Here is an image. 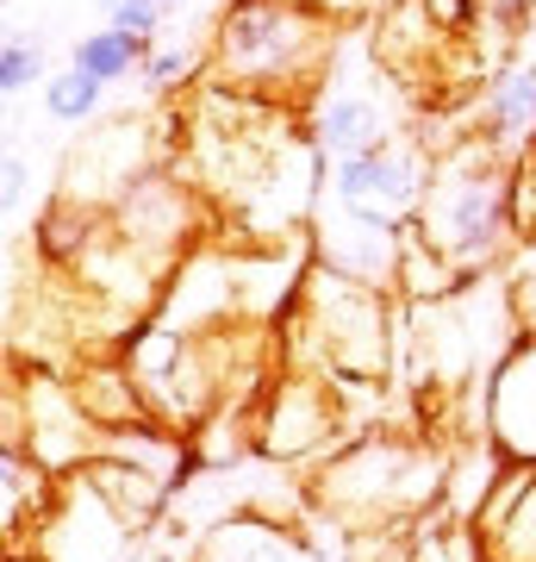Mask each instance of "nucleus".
Listing matches in <instances>:
<instances>
[{
	"instance_id": "obj_1",
	"label": "nucleus",
	"mask_w": 536,
	"mask_h": 562,
	"mask_svg": "<svg viewBox=\"0 0 536 562\" xmlns=\"http://www.w3.org/2000/svg\"><path fill=\"white\" fill-rule=\"evenodd\" d=\"M338 38L343 20L318 0H225L206 44V81L306 113L338 69Z\"/></svg>"
},
{
	"instance_id": "obj_2",
	"label": "nucleus",
	"mask_w": 536,
	"mask_h": 562,
	"mask_svg": "<svg viewBox=\"0 0 536 562\" xmlns=\"http://www.w3.org/2000/svg\"><path fill=\"white\" fill-rule=\"evenodd\" d=\"M287 350L281 362L287 369H312L338 387L343 401L356 394H375L387 375H394L399 350H406V301L380 281L343 276L331 262L306 269V288H299L294 313H287Z\"/></svg>"
},
{
	"instance_id": "obj_3",
	"label": "nucleus",
	"mask_w": 536,
	"mask_h": 562,
	"mask_svg": "<svg viewBox=\"0 0 536 562\" xmlns=\"http://www.w3.org/2000/svg\"><path fill=\"white\" fill-rule=\"evenodd\" d=\"M443 487H449V457L437 443L406 431H362L306 475V513L356 543L375 531H399L424 506H437Z\"/></svg>"
},
{
	"instance_id": "obj_4",
	"label": "nucleus",
	"mask_w": 536,
	"mask_h": 562,
	"mask_svg": "<svg viewBox=\"0 0 536 562\" xmlns=\"http://www.w3.org/2000/svg\"><path fill=\"white\" fill-rule=\"evenodd\" d=\"M412 238H424L461 281L505 269V257L524 238V213H517V162L487 150L480 138L456 132L431 157V188L418 206Z\"/></svg>"
},
{
	"instance_id": "obj_5",
	"label": "nucleus",
	"mask_w": 536,
	"mask_h": 562,
	"mask_svg": "<svg viewBox=\"0 0 536 562\" xmlns=\"http://www.w3.org/2000/svg\"><path fill=\"white\" fill-rule=\"evenodd\" d=\"M7 450H25L57 482H69L76 469L94 462L100 425L81 406L76 375L38 369V362H13V382H7Z\"/></svg>"
},
{
	"instance_id": "obj_6",
	"label": "nucleus",
	"mask_w": 536,
	"mask_h": 562,
	"mask_svg": "<svg viewBox=\"0 0 536 562\" xmlns=\"http://www.w3.org/2000/svg\"><path fill=\"white\" fill-rule=\"evenodd\" d=\"M424 188H431V150L412 132L331 162V213H343L356 225H375V232H394V238H406L418 225Z\"/></svg>"
},
{
	"instance_id": "obj_7",
	"label": "nucleus",
	"mask_w": 536,
	"mask_h": 562,
	"mask_svg": "<svg viewBox=\"0 0 536 562\" xmlns=\"http://www.w3.org/2000/svg\"><path fill=\"white\" fill-rule=\"evenodd\" d=\"M343 443H350V401L324 375L281 362L275 382L262 387V401H256V450L275 462L318 469Z\"/></svg>"
},
{
	"instance_id": "obj_8",
	"label": "nucleus",
	"mask_w": 536,
	"mask_h": 562,
	"mask_svg": "<svg viewBox=\"0 0 536 562\" xmlns=\"http://www.w3.org/2000/svg\"><path fill=\"white\" fill-rule=\"evenodd\" d=\"M138 543L144 538L100 501L94 487L81 482V475H69V482H57L50 513L32 525L25 557L20 550H7V557H20V562H132Z\"/></svg>"
},
{
	"instance_id": "obj_9",
	"label": "nucleus",
	"mask_w": 536,
	"mask_h": 562,
	"mask_svg": "<svg viewBox=\"0 0 536 562\" xmlns=\"http://www.w3.org/2000/svg\"><path fill=\"white\" fill-rule=\"evenodd\" d=\"M380 81H399L387 63L375 57V44H368V63H362L356 81H338V69H331V81H324V94L312 101V144L318 157H356V150H375V144H394L406 138L399 132V106L387 101V88Z\"/></svg>"
},
{
	"instance_id": "obj_10",
	"label": "nucleus",
	"mask_w": 536,
	"mask_h": 562,
	"mask_svg": "<svg viewBox=\"0 0 536 562\" xmlns=\"http://www.w3.org/2000/svg\"><path fill=\"white\" fill-rule=\"evenodd\" d=\"M480 438L505 462L536 469V338H517L493 382L480 387Z\"/></svg>"
},
{
	"instance_id": "obj_11",
	"label": "nucleus",
	"mask_w": 536,
	"mask_h": 562,
	"mask_svg": "<svg viewBox=\"0 0 536 562\" xmlns=\"http://www.w3.org/2000/svg\"><path fill=\"white\" fill-rule=\"evenodd\" d=\"M187 562H331L324 543L287 513H262V506H238L225 519L206 525V538L194 543Z\"/></svg>"
},
{
	"instance_id": "obj_12",
	"label": "nucleus",
	"mask_w": 536,
	"mask_h": 562,
	"mask_svg": "<svg viewBox=\"0 0 536 562\" xmlns=\"http://www.w3.org/2000/svg\"><path fill=\"white\" fill-rule=\"evenodd\" d=\"M461 132L499 150L505 162L536 157V63L512 57L499 76H487L480 101L461 113Z\"/></svg>"
},
{
	"instance_id": "obj_13",
	"label": "nucleus",
	"mask_w": 536,
	"mask_h": 562,
	"mask_svg": "<svg viewBox=\"0 0 536 562\" xmlns=\"http://www.w3.org/2000/svg\"><path fill=\"white\" fill-rule=\"evenodd\" d=\"M76 475L94 487L138 538H150V531L169 519V506H175V487L157 482V475H144V469H132V462H119V457H94L88 469H76Z\"/></svg>"
},
{
	"instance_id": "obj_14",
	"label": "nucleus",
	"mask_w": 536,
	"mask_h": 562,
	"mask_svg": "<svg viewBox=\"0 0 536 562\" xmlns=\"http://www.w3.org/2000/svg\"><path fill=\"white\" fill-rule=\"evenodd\" d=\"M150 44H157V38H132V32H113V25H100V32H88V38L69 44V69L94 76L100 88H113V81L138 76L144 57H150Z\"/></svg>"
},
{
	"instance_id": "obj_15",
	"label": "nucleus",
	"mask_w": 536,
	"mask_h": 562,
	"mask_svg": "<svg viewBox=\"0 0 536 562\" xmlns=\"http://www.w3.org/2000/svg\"><path fill=\"white\" fill-rule=\"evenodd\" d=\"M100 94H106V88H100L94 76H81V69H57V76L44 81V113H50L57 125H88L100 113Z\"/></svg>"
},
{
	"instance_id": "obj_16",
	"label": "nucleus",
	"mask_w": 536,
	"mask_h": 562,
	"mask_svg": "<svg viewBox=\"0 0 536 562\" xmlns=\"http://www.w3.org/2000/svg\"><path fill=\"white\" fill-rule=\"evenodd\" d=\"M505 294H512V313H517V331L524 338H536V232H524L517 238V250L505 257Z\"/></svg>"
},
{
	"instance_id": "obj_17",
	"label": "nucleus",
	"mask_w": 536,
	"mask_h": 562,
	"mask_svg": "<svg viewBox=\"0 0 536 562\" xmlns=\"http://www.w3.org/2000/svg\"><path fill=\"white\" fill-rule=\"evenodd\" d=\"M100 7H106V25H113V32H132V38H157L162 20H169V13H181L187 0H100Z\"/></svg>"
},
{
	"instance_id": "obj_18",
	"label": "nucleus",
	"mask_w": 536,
	"mask_h": 562,
	"mask_svg": "<svg viewBox=\"0 0 536 562\" xmlns=\"http://www.w3.org/2000/svg\"><path fill=\"white\" fill-rule=\"evenodd\" d=\"M38 76H44L38 38H32V32H13V38L0 44V94H25Z\"/></svg>"
},
{
	"instance_id": "obj_19",
	"label": "nucleus",
	"mask_w": 536,
	"mask_h": 562,
	"mask_svg": "<svg viewBox=\"0 0 536 562\" xmlns=\"http://www.w3.org/2000/svg\"><path fill=\"white\" fill-rule=\"evenodd\" d=\"M25 188H32V176H25V157H20V150H7V194H0V206H7V213H20V206H25Z\"/></svg>"
},
{
	"instance_id": "obj_20",
	"label": "nucleus",
	"mask_w": 536,
	"mask_h": 562,
	"mask_svg": "<svg viewBox=\"0 0 536 562\" xmlns=\"http://www.w3.org/2000/svg\"><path fill=\"white\" fill-rule=\"evenodd\" d=\"M524 7H531V0H475V13H480V20L505 25V32H512V25L524 20Z\"/></svg>"
}]
</instances>
